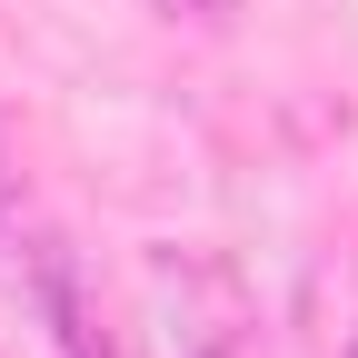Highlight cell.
<instances>
[{
  "label": "cell",
  "instance_id": "cell-1",
  "mask_svg": "<svg viewBox=\"0 0 358 358\" xmlns=\"http://www.w3.org/2000/svg\"><path fill=\"white\" fill-rule=\"evenodd\" d=\"M30 279H40V308H50V329H60V348H70V358H120V348H110V329L90 319V299H80L70 249H30Z\"/></svg>",
  "mask_w": 358,
  "mask_h": 358
},
{
  "label": "cell",
  "instance_id": "cell-2",
  "mask_svg": "<svg viewBox=\"0 0 358 358\" xmlns=\"http://www.w3.org/2000/svg\"><path fill=\"white\" fill-rule=\"evenodd\" d=\"M209 10H229V0H209Z\"/></svg>",
  "mask_w": 358,
  "mask_h": 358
},
{
  "label": "cell",
  "instance_id": "cell-3",
  "mask_svg": "<svg viewBox=\"0 0 358 358\" xmlns=\"http://www.w3.org/2000/svg\"><path fill=\"white\" fill-rule=\"evenodd\" d=\"M348 358H358V348H348Z\"/></svg>",
  "mask_w": 358,
  "mask_h": 358
}]
</instances>
